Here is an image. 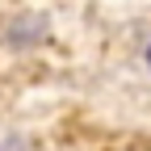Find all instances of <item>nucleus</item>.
I'll return each instance as SVG.
<instances>
[{"label": "nucleus", "instance_id": "1", "mask_svg": "<svg viewBox=\"0 0 151 151\" xmlns=\"http://www.w3.org/2000/svg\"><path fill=\"white\" fill-rule=\"evenodd\" d=\"M147 71H151V42H147Z\"/></svg>", "mask_w": 151, "mask_h": 151}]
</instances>
